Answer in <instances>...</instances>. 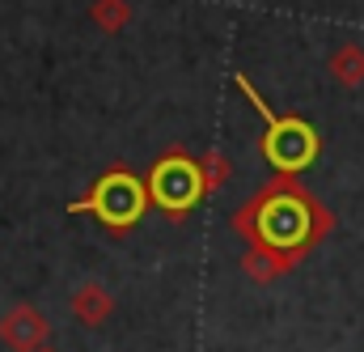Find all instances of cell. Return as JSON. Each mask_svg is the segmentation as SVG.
<instances>
[{"label":"cell","mask_w":364,"mask_h":352,"mask_svg":"<svg viewBox=\"0 0 364 352\" xmlns=\"http://www.w3.org/2000/svg\"><path fill=\"white\" fill-rule=\"evenodd\" d=\"M233 229L246 242H263V247H275L292 259H305L335 229V217L292 175H279L233 217Z\"/></svg>","instance_id":"cell-1"},{"label":"cell","mask_w":364,"mask_h":352,"mask_svg":"<svg viewBox=\"0 0 364 352\" xmlns=\"http://www.w3.org/2000/svg\"><path fill=\"white\" fill-rule=\"evenodd\" d=\"M144 208H149V187L127 170H110L85 200H73L64 212H93L106 229L123 234L144 217Z\"/></svg>","instance_id":"cell-2"},{"label":"cell","mask_w":364,"mask_h":352,"mask_svg":"<svg viewBox=\"0 0 364 352\" xmlns=\"http://www.w3.org/2000/svg\"><path fill=\"white\" fill-rule=\"evenodd\" d=\"M318 132L296 119V115H272L267 132H263V157L275 166V175H301L318 162Z\"/></svg>","instance_id":"cell-3"},{"label":"cell","mask_w":364,"mask_h":352,"mask_svg":"<svg viewBox=\"0 0 364 352\" xmlns=\"http://www.w3.org/2000/svg\"><path fill=\"white\" fill-rule=\"evenodd\" d=\"M203 178H199V162L186 153H170L153 166L149 175V200H157L174 221H182L199 200H203Z\"/></svg>","instance_id":"cell-4"},{"label":"cell","mask_w":364,"mask_h":352,"mask_svg":"<svg viewBox=\"0 0 364 352\" xmlns=\"http://www.w3.org/2000/svg\"><path fill=\"white\" fill-rule=\"evenodd\" d=\"M47 336H51V323H47V314L38 310V306H13L4 319H0V340H4V348L13 352H38L47 348Z\"/></svg>","instance_id":"cell-5"},{"label":"cell","mask_w":364,"mask_h":352,"mask_svg":"<svg viewBox=\"0 0 364 352\" xmlns=\"http://www.w3.org/2000/svg\"><path fill=\"white\" fill-rule=\"evenodd\" d=\"M296 264H301V259H292V255H284V251H275V247H263V242H250V251L242 255V271H246L250 280H259V284H272L279 276H288Z\"/></svg>","instance_id":"cell-6"},{"label":"cell","mask_w":364,"mask_h":352,"mask_svg":"<svg viewBox=\"0 0 364 352\" xmlns=\"http://www.w3.org/2000/svg\"><path fill=\"white\" fill-rule=\"evenodd\" d=\"M73 314H77V323H85V327H102L110 314H114V297L90 280V284H81L77 293H73Z\"/></svg>","instance_id":"cell-7"},{"label":"cell","mask_w":364,"mask_h":352,"mask_svg":"<svg viewBox=\"0 0 364 352\" xmlns=\"http://www.w3.org/2000/svg\"><path fill=\"white\" fill-rule=\"evenodd\" d=\"M326 68H331V77L339 81V86H364V47L360 43H339L335 51H331V60H326Z\"/></svg>","instance_id":"cell-8"},{"label":"cell","mask_w":364,"mask_h":352,"mask_svg":"<svg viewBox=\"0 0 364 352\" xmlns=\"http://www.w3.org/2000/svg\"><path fill=\"white\" fill-rule=\"evenodd\" d=\"M90 17H93V26H97V30L119 34V30L132 21V0H93Z\"/></svg>","instance_id":"cell-9"},{"label":"cell","mask_w":364,"mask_h":352,"mask_svg":"<svg viewBox=\"0 0 364 352\" xmlns=\"http://www.w3.org/2000/svg\"><path fill=\"white\" fill-rule=\"evenodd\" d=\"M199 178H203V191H208V195H212V191H220V187H225V178H229V157H225V153H216V149L199 153Z\"/></svg>","instance_id":"cell-10"},{"label":"cell","mask_w":364,"mask_h":352,"mask_svg":"<svg viewBox=\"0 0 364 352\" xmlns=\"http://www.w3.org/2000/svg\"><path fill=\"white\" fill-rule=\"evenodd\" d=\"M38 352H55V348H38Z\"/></svg>","instance_id":"cell-11"}]
</instances>
